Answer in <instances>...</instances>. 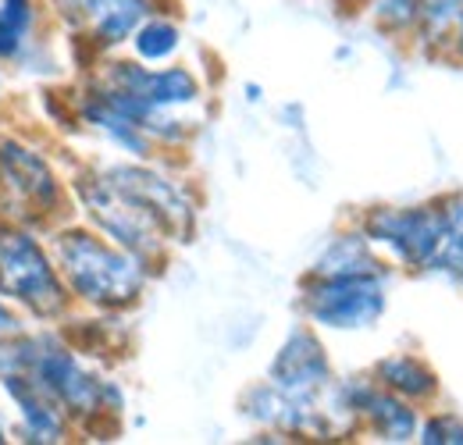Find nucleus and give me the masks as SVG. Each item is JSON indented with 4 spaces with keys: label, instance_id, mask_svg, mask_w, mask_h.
I'll list each match as a JSON object with an SVG mask.
<instances>
[{
    "label": "nucleus",
    "instance_id": "2eb2a0df",
    "mask_svg": "<svg viewBox=\"0 0 463 445\" xmlns=\"http://www.w3.org/2000/svg\"><path fill=\"white\" fill-rule=\"evenodd\" d=\"M307 275H396V268L374 250L364 228L349 218L325 235V242L307 264Z\"/></svg>",
    "mask_w": 463,
    "mask_h": 445
},
{
    "label": "nucleus",
    "instance_id": "f3484780",
    "mask_svg": "<svg viewBox=\"0 0 463 445\" xmlns=\"http://www.w3.org/2000/svg\"><path fill=\"white\" fill-rule=\"evenodd\" d=\"M132 314H93V310H71L61 328L64 335L97 364L118 367L132 356Z\"/></svg>",
    "mask_w": 463,
    "mask_h": 445
},
{
    "label": "nucleus",
    "instance_id": "4468645a",
    "mask_svg": "<svg viewBox=\"0 0 463 445\" xmlns=\"http://www.w3.org/2000/svg\"><path fill=\"white\" fill-rule=\"evenodd\" d=\"M0 402H4V410L11 417L14 442L64 445L79 439L71 417L33 378H25L18 371H4L0 374Z\"/></svg>",
    "mask_w": 463,
    "mask_h": 445
},
{
    "label": "nucleus",
    "instance_id": "f257e3e1",
    "mask_svg": "<svg viewBox=\"0 0 463 445\" xmlns=\"http://www.w3.org/2000/svg\"><path fill=\"white\" fill-rule=\"evenodd\" d=\"M4 371L33 378L71 417L79 439L111 442L121 435L128 389L115 367L90 360L61 325H33L14 342L0 346V374Z\"/></svg>",
    "mask_w": 463,
    "mask_h": 445
},
{
    "label": "nucleus",
    "instance_id": "423d86ee",
    "mask_svg": "<svg viewBox=\"0 0 463 445\" xmlns=\"http://www.w3.org/2000/svg\"><path fill=\"white\" fill-rule=\"evenodd\" d=\"M71 204H75V218L93 224L100 235H108L121 250L136 253L139 260H146L161 275L168 271L175 257V246L168 242V235L118 193L115 185L97 171L93 157L71 161Z\"/></svg>",
    "mask_w": 463,
    "mask_h": 445
},
{
    "label": "nucleus",
    "instance_id": "7ed1b4c3",
    "mask_svg": "<svg viewBox=\"0 0 463 445\" xmlns=\"http://www.w3.org/2000/svg\"><path fill=\"white\" fill-rule=\"evenodd\" d=\"M0 214L43 232L75 214L71 165L36 128L0 125Z\"/></svg>",
    "mask_w": 463,
    "mask_h": 445
},
{
    "label": "nucleus",
    "instance_id": "393cba45",
    "mask_svg": "<svg viewBox=\"0 0 463 445\" xmlns=\"http://www.w3.org/2000/svg\"><path fill=\"white\" fill-rule=\"evenodd\" d=\"M442 61H449L453 68L463 71V18L457 22V29H453V36H449V43H446V57H442Z\"/></svg>",
    "mask_w": 463,
    "mask_h": 445
},
{
    "label": "nucleus",
    "instance_id": "20e7f679",
    "mask_svg": "<svg viewBox=\"0 0 463 445\" xmlns=\"http://www.w3.org/2000/svg\"><path fill=\"white\" fill-rule=\"evenodd\" d=\"M97 171L115 185L118 193L157 224L175 250L189 246L200 232L203 193L196 178L185 171V161L175 157H115V154H90Z\"/></svg>",
    "mask_w": 463,
    "mask_h": 445
},
{
    "label": "nucleus",
    "instance_id": "9d476101",
    "mask_svg": "<svg viewBox=\"0 0 463 445\" xmlns=\"http://www.w3.org/2000/svg\"><path fill=\"white\" fill-rule=\"evenodd\" d=\"M165 0H47L51 29L68 43L75 71L128 47L136 25Z\"/></svg>",
    "mask_w": 463,
    "mask_h": 445
},
{
    "label": "nucleus",
    "instance_id": "39448f33",
    "mask_svg": "<svg viewBox=\"0 0 463 445\" xmlns=\"http://www.w3.org/2000/svg\"><path fill=\"white\" fill-rule=\"evenodd\" d=\"M0 292L33 321L61 325L75 299L61 279L47 232L0 214Z\"/></svg>",
    "mask_w": 463,
    "mask_h": 445
},
{
    "label": "nucleus",
    "instance_id": "412c9836",
    "mask_svg": "<svg viewBox=\"0 0 463 445\" xmlns=\"http://www.w3.org/2000/svg\"><path fill=\"white\" fill-rule=\"evenodd\" d=\"M463 18V0H420V25L410 51L424 61H442L446 43Z\"/></svg>",
    "mask_w": 463,
    "mask_h": 445
},
{
    "label": "nucleus",
    "instance_id": "9b49d317",
    "mask_svg": "<svg viewBox=\"0 0 463 445\" xmlns=\"http://www.w3.org/2000/svg\"><path fill=\"white\" fill-rule=\"evenodd\" d=\"M235 410L250 424L253 435H271L275 442H332L321 395L299 399L271 385L268 378H257L239 392Z\"/></svg>",
    "mask_w": 463,
    "mask_h": 445
},
{
    "label": "nucleus",
    "instance_id": "6e6552de",
    "mask_svg": "<svg viewBox=\"0 0 463 445\" xmlns=\"http://www.w3.org/2000/svg\"><path fill=\"white\" fill-rule=\"evenodd\" d=\"M353 222L364 228V235L374 242V250L396 268V275L431 279V268L439 257V239H442L435 196L413 200V204H392V200L367 204L353 214Z\"/></svg>",
    "mask_w": 463,
    "mask_h": 445
},
{
    "label": "nucleus",
    "instance_id": "f8f14e48",
    "mask_svg": "<svg viewBox=\"0 0 463 445\" xmlns=\"http://www.w3.org/2000/svg\"><path fill=\"white\" fill-rule=\"evenodd\" d=\"M332 389L339 392V399L356 417V428H360L364 439L385 445L417 442V428H420V413L424 410L400 399V395H392L389 389H382L367 371L335 374Z\"/></svg>",
    "mask_w": 463,
    "mask_h": 445
},
{
    "label": "nucleus",
    "instance_id": "a211bd4d",
    "mask_svg": "<svg viewBox=\"0 0 463 445\" xmlns=\"http://www.w3.org/2000/svg\"><path fill=\"white\" fill-rule=\"evenodd\" d=\"M128 54L143 64H172L182 61L185 54V25H182V14H178V0H165L157 4L132 33Z\"/></svg>",
    "mask_w": 463,
    "mask_h": 445
},
{
    "label": "nucleus",
    "instance_id": "ddd939ff",
    "mask_svg": "<svg viewBox=\"0 0 463 445\" xmlns=\"http://www.w3.org/2000/svg\"><path fill=\"white\" fill-rule=\"evenodd\" d=\"M335 374L339 371H335L325 335L314 325H307L303 317L286 328V335L279 338V346L271 349V356L264 364V378L299 399H317L335 382Z\"/></svg>",
    "mask_w": 463,
    "mask_h": 445
},
{
    "label": "nucleus",
    "instance_id": "bb28decb",
    "mask_svg": "<svg viewBox=\"0 0 463 445\" xmlns=\"http://www.w3.org/2000/svg\"><path fill=\"white\" fill-rule=\"evenodd\" d=\"M242 93H246V104H260V100H264V90H260L257 82H246Z\"/></svg>",
    "mask_w": 463,
    "mask_h": 445
},
{
    "label": "nucleus",
    "instance_id": "aec40b11",
    "mask_svg": "<svg viewBox=\"0 0 463 445\" xmlns=\"http://www.w3.org/2000/svg\"><path fill=\"white\" fill-rule=\"evenodd\" d=\"M442 239H439V257L431 268V279L449 281L463 292V189H446L435 196Z\"/></svg>",
    "mask_w": 463,
    "mask_h": 445
},
{
    "label": "nucleus",
    "instance_id": "c85d7f7f",
    "mask_svg": "<svg viewBox=\"0 0 463 445\" xmlns=\"http://www.w3.org/2000/svg\"><path fill=\"white\" fill-rule=\"evenodd\" d=\"M335 4H339L343 11H353V14H360V7H364L367 0H335Z\"/></svg>",
    "mask_w": 463,
    "mask_h": 445
},
{
    "label": "nucleus",
    "instance_id": "f03ea898",
    "mask_svg": "<svg viewBox=\"0 0 463 445\" xmlns=\"http://www.w3.org/2000/svg\"><path fill=\"white\" fill-rule=\"evenodd\" d=\"M47 242L58 260L61 279L75 299V310L136 314L146 303L154 281L161 279L157 268L121 250L75 214L47 228Z\"/></svg>",
    "mask_w": 463,
    "mask_h": 445
},
{
    "label": "nucleus",
    "instance_id": "6ab92c4d",
    "mask_svg": "<svg viewBox=\"0 0 463 445\" xmlns=\"http://www.w3.org/2000/svg\"><path fill=\"white\" fill-rule=\"evenodd\" d=\"M47 33H54L47 18V0H0V64L7 71Z\"/></svg>",
    "mask_w": 463,
    "mask_h": 445
},
{
    "label": "nucleus",
    "instance_id": "cd10ccee",
    "mask_svg": "<svg viewBox=\"0 0 463 445\" xmlns=\"http://www.w3.org/2000/svg\"><path fill=\"white\" fill-rule=\"evenodd\" d=\"M7 86H11V71L0 64V111L7 108Z\"/></svg>",
    "mask_w": 463,
    "mask_h": 445
},
{
    "label": "nucleus",
    "instance_id": "b1692460",
    "mask_svg": "<svg viewBox=\"0 0 463 445\" xmlns=\"http://www.w3.org/2000/svg\"><path fill=\"white\" fill-rule=\"evenodd\" d=\"M33 328V321L0 292V346H7V342H14L18 335H25Z\"/></svg>",
    "mask_w": 463,
    "mask_h": 445
},
{
    "label": "nucleus",
    "instance_id": "5701e85b",
    "mask_svg": "<svg viewBox=\"0 0 463 445\" xmlns=\"http://www.w3.org/2000/svg\"><path fill=\"white\" fill-rule=\"evenodd\" d=\"M417 442L420 445H463V413L442 410L439 402L428 406V410L420 413Z\"/></svg>",
    "mask_w": 463,
    "mask_h": 445
},
{
    "label": "nucleus",
    "instance_id": "1a4fd4ad",
    "mask_svg": "<svg viewBox=\"0 0 463 445\" xmlns=\"http://www.w3.org/2000/svg\"><path fill=\"white\" fill-rule=\"evenodd\" d=\"M79 71L111 86V90L132 93V97H139V100H146L150 108H161V111L203 114L211 104V86L200 75V68H193L189 61L143 64L128 51H118V54L93 57Z\"/></svg>",
    "mask_w": 463,
    "mask_h": 445
},
{
    "label": "nucleus",
    "instance_id": "4be33fe9",
    "mask_svg": "<svg viewBox=\"0 0 463 445\" xmlns=\"http://www.w3.org/2000/svg\"><path fill=\"white\" fill-rule=\"evenodd\" d=\"M360 14L382 40L396 47H410L420 25V0H367Z\"/></svg>",
    "mask_w": 463,
    "mask_h": 445
},
{
    "label": "nucleus",
    "instance_id": "a878e982",
    "mask_svg": "<svg viewBox=\"0 0 463 445\" xmlns=\"http://www.w3.org/2000/svg\"><path fill=\"white\" fill-rule=\"evenodd\" d=\"M14 442V435H11V417H7V410H4V402H0V445Z\"/></svg>",
    "mask_w": 463,
    "mask_h": 445
},
{
    "label": "nucleus",
    "instance_id": "dca6fc26",
    "mask_svg": "<svg viewBox=\"0 0 463 445\" xmlns=\"http://www.w3.org/2000/svg\"><path fill=\"white\" fill-rule=\"evenodd\" d=\"M367 374L382 389H389L392 395H400V399L420 406V410H428V406H435L442 399V378H439V371L417 349H389V353H382L367 367Z\"/></svg>",
    "mask_w": 463,
    "mask_h": 445
},
{
    "label": "nucleus",
    "instance_id": "0eeeda50",
    "mask_svg": "<svg viewBox=\"0 0 463 445\" xmlns=\"http://www.w3.org/2000/svg\"><path fill=\"white\" fill-rule=\"evenodd\" d=\"M396 275H299L296 314L321 335L374 332L392 303Z\"/></svg>",
    "mask_w": 463,
    "mask_h": 445
}]
</instances>
